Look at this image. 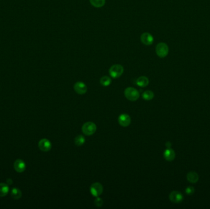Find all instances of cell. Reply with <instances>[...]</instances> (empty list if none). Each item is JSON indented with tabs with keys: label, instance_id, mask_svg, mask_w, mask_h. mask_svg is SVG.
Segmentation results:
<instances>
[{
	"label": "cell",
	"instance_id": "obj_1",
	"mask_svg": "<svg viewBox=\"0 0 210 209\" xmlns=\"http://www.w3.org/2000/svg\"><path fill=\"white\" fill-rule=\"evenodd\" d=\"M124 95L126 98L131 101H135L140 98L139 92L133 87L127 88L124 91Z\"/></svg>",
	"mask_w": 210,
	"mask_h": 209
},
{
	"label": "cell",
	"instance_id": "obj_2",
	"mask_svg": "<svg viewBox=\"0 0 210 209\" xmlns=\"http://www.w3.org/2000/svg\"><path fill=\"white\" fill-rule=\"evenodd\" d=\"M124 72V67L119 64L112 65L109 70V73L111 77L117 79L120 77Z\"/></svg>",
	"mask_w": 210,
	"mask_h": 209
},
{
	"label": "cell",
	"instance_id": "obj_3",
	"mask_svg": "<svg viewBox=\"0 0 210 209\" xmlns=\"http://www.w3.org/2000/svg\"><path fill=\"white\" fill-rule=\"evenodd\" d=\"M82 133L86 136H92L97 131V125L91 121L85 123L82 127Z\"/></svg>",
	"mask_w": 210,
	"mask_h": 209
},
{
	"label": "cell",
	"instance_id": "obj_4",
	"mask_svg": "<svg viewBox=\"0 0 210 209\" xmlns=\"http://www.w3.org/2000/svg\"><path fill=\"white\" fill-rule=\"evenodd\" d=\"M156 52L158 56L160 58H165L168 55L169 52L168 46L164 43H160L156 47Z\"/></svg>",
	"mask_w": 210,
	"mask_h": 209
},
{
	"label": "cell",
	"instance_id": "obj_5",
	"mask_svg": "<svg viewBox=\"0 0 210 209\" xmlns=\"http://www.w3.org/2000/svg\"><path fill=\"white\" fill-rule=\"evenodd\" d=\"M103 191V187L102 185L99 182L94 183L90 188V192L94 197H99L102 194Z\"/></svg>",
	"mask_w": 210,
	"mask_h": 209
},
{
	"label": "cell",
	"instance_id": "obj_6",
	"mask_svg": "<svg viewBox=\"0 0 210 209\" xmlns=\"http://www.w3.org/2000/svg\"><path fill=\"white\" fill-rule=\"evenodd\" d=\"M118 122L121 126L127 127L131 123V118L128 114L122 113L119 115L118 118Z\"/></svg>",
	"mask_w": 210,
	"mask_h": 209
},
{
	"label": "cell",
	"instance_id": "obj_7",
	"mask_svg": "<svg viewBox=\"0 0 210 209\" xmlns=\"http://www.w3.org/2000/svg\"><path fill=\"white\" fill-rule=\"evenodd\" d=\"M40 149L43 152H49L52 148L51 142L47 139H43L40 141L38 143Z\"/></svg>",
	"mask_w": 210,
	"mask_h": 209
},
{
	"label": "cell",
	"instance_id": "obj_8",
	"mask_svg": "<svg viewBox=\"0 0 210 209\" xmlns=\"http://www.w3.org/2000/svg\"><path fill=\"white\" fill-rule=\"evenodd\" d=\"M74 91L79 95H84L87 91V85L82 82H78L74 85Z\"/></svg>",
	"mask_w": 210,
	"mask_h": 209
},
{
	"label": "cell",
	"instance_id": "obj_9",
	"mask_svg": "<svg viewBox=\"0 0 210 209\" xmlns=\"http://www.w3.org/2000/svg\"><path fill=\"white\" fill-rule=\"evenodd\" d=\"M140 38L142 43L146 46H151L154 43V38L152 35L149 33H143Z\"/></svg>",
	"mask_w": 210,
	"mask_h": 209
},
{
	"label": "cell",
	"instance_id": "obj_10",
	"mask_svg": "<svg viewBox=\"0 0 210 209\" xmlns=\"http://www.w3.org/2000/svg\"><path fill=\"white\" fill-rule=\"evenodd\" d=\"M169 198L171 202L174 203H179L183 201V196L179 192L174 191L170 194Z\"/></svg>",
	"mask_w": 210,
	"mask_h": 209
},
{
	"label": "cell",
	"instance_id": "obj_11",
	"mask_svg": "<svg viewBox=\"0 0 210 209\" xmlns=\"http://www.w3.org/2000/svg\"><path fill=\"white\" fill-rule=\"evenodd\" d=\"M14 167L17 172L21 173L25 171L26 168V164L23 160L17 159L14 163Z\"/></svg>",
	"mask_w": 210,
	"mask_h": 209
},
{
	"label": "cell",
	"instance_id": "obj_12",
	"mask_svg": "<svg viewBox=\"0 0 210 209\" xmlns=\"http://www.w3.org/2000/svg\"><path fill=\"white\" fill-rule=\"evenodd\" d=\"M149 80L148 78L146 76H141L138 77L136 80V84L140 87H146L148 85Z\"/></svg>",
	"mask_w": 210,
	"mask_h": 209
},
{
	"label": "cell",
	"instance_id": "obj_13",
	"mask_svg": "<svg viewBox=\"0 0 210 209\" xmlns=\"http://www.w3.org/2000/svg\"><path fill=\"white\" fill-rule=\"evenodd\" d=\"M163 156L165 159L168 161H173L174 158H175V153L174 152L173 150L168 148V149H166L164 154H163Z\"/></svg>",
	"mask_w": 210,
	"mask_h": 209
},
{
	"label": "cell",
	"instance_id": "obj_14",
	"mask_svg": "<svg viewBox=\"0 0 210 209\" xmlns=\"http://www.w3.org/2000/svg\"><path fill=\"white\" fill-rule=\"evenodd\" d=\"M9 191V187L7 184L1 183H0V197L6 196Z\"/></svg>",
	"mask_w": 210,
	"mask_h": 209
},
{
	"label": "cell",
	"instance_id": "obj_15",
	"mask_svg": "<svg viewBox=\"0 0 210 209\" xmlns=\"http://www.w3.org/2000/svg\"><path fill=\"white\" fill-rule=\"evenodd\" d=\"M187 180L191 183H196L199 180V175L195 172H191L187 175Z\"/></svg>",
	"mask_w": 210,
	"mask_h": 209
},
{
	"label": "cell",
	"instance_id": "obj_16",
	"mask_svg": "<svg viewBox=\"0 0 210 209\" xmlns=\"http://www.w3.org/2000/svg\"><path fill=\"white\" fill-rule=\"evenodd\" d=\"M10 195L13 199H19L22 197V192L19 188H14L11 190Z\"/></svg>",
	"mask_w": 210,
	"mask_h": 209
},
{
	"label": "cell",
	"instance_id": "obj_17",
	"mask_svg": "<svg viewBox=\"0 0 210 209\" xmlns=\"http://www.w3.org/2000/svg\"><path fill=\"white\" fill-rule=\"evenodd\" d=\"M142 97L144 100L146 101H149L154 98V94L151 90H146L145 92H143L142 95Z\"/></svg>",
	"mask_w": 210,
	"mask_h": 209
},
{
	"label": "cell",
	"instance_id": "obj_18",
	"mask_svg": "<svg viewBox=\"0 0 210 209\" xmlns=\"http://www.w3.org/2000/svg\"><path fill=\"white\" fill-rule=\"evenodd\" d=\"M85 137L82 135H78L74 139V144L78 147L82 146L85 143Z\"/></svg>",
	"mask_w": 210,
	"mask_h": 209
},
{
	"label": "cell",
	"instance_id": "obj_19",
	"mask_svg": "<svg viewBox=\"0 0 210 209\" xmlns=\"http://www.w3.org/2000/svg\"><path fill=\"white\" fill-rule=\"evenodd\" d=\"M90 2L94 7L100 8L105 5L106 0H90Z\"/></svg>",
	"mask_w": 210,
	"mask_h": 209
},
{
	"label": "cell",
	"instance_id": "obj_20",
	"mask_svg": "<svg viewBox=\"0 0 210 209\" xmlns=\"http://www.w3.org/2000/svg\"><path fill=\"white\" fill-rule=\"evenodd\" d=\"M100 84L104 87H107L111 84V79L108 76H103L100 79Z\"/></svg>",
	"mask_w": 210,
	"mask_h": 209
},
{
	"label": "cell",
	"instance_id": "obj_21",
	"mask_svg": "<svg viewBox=\"0 0 210 209\" xmlns=\"http://www.w3.org/2000/svg\"><path fill=\"white\" fill-rule=\"evenodd\" d=\"M94 203H95V205L98 207H102L103 206V201L102 198H98L95 200L94 201Z\"/></svg>",
	"mask_w": 210,
	"mask_h": 209
},
{
	"label": "cell",
	"instance_id": "obj_22",
	"mask_svg": "<svg viewBox=\"0 0 210 209\" xmlns=\"http://www.w3.org/2000/svg\"><path fill=\"white\" fill-rule=\"evenodd\" d=\"M186 193L189 195H192L194 193V188L192 186H189L186 189Z\"/></svg>",
	"mask_w": 210,
	"mask_h": 209
},
{
	"label": "cell",
	"instance_id": "obj_23",
	"mask_svg": "<svg viewBox=\"0 0 210 209\" xmlns=\"http://www.w3.org/2000/svg\"><path fill=\"white\" fill-rule=\"evenodd\" d=\"M7 185H11L12 183V181L11 179H7Z\"/></svg>",
	"mask_w": 210,
	"mask_h": 209
}]
</instances>
